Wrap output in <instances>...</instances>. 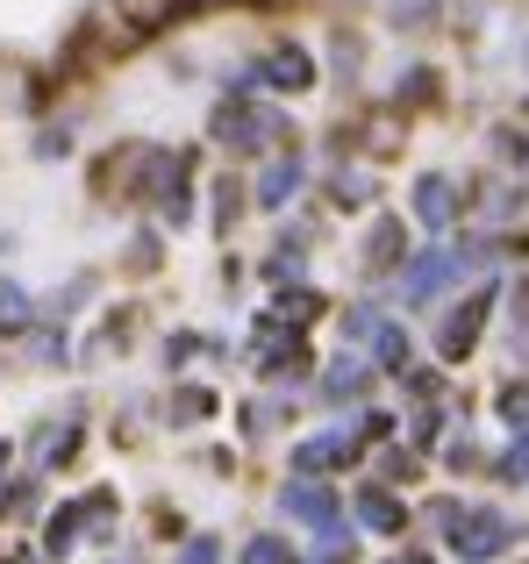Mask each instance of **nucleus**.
Here are the masks:
<instances>
[{
	"instance_id": "obj_1",
	"label": "nucleus",
	"mask_w": 529,
	"mask_h": 564,
	"mask_svg": "<svg viewBox=\"0 0 529 564\" xmlns=\"http://www.w3.org/2000/svg\"><path fill=\"white\" fill-rule=\"evenodd\" d=\"M180 8L186 0H100L79 22V36H72V65H115V57H129L137 43L165 36Z\"/></svg>"
},
{
	"instance_id": "obj_2",
	"label": "nucleus",
	"mask_w": 529,
	"mask_h": 564,
	"mask_svg": "<svg viewBox=\"0 0 529 564\" xmlns=\"http://www.w3.org/2000/svg\"><path fill=\"white\" fill-rule=\"evenodd\" d=\"M208 137L229 158H272L279 143H293V122L279 115L272 94H223V108L208 115Z\"/></svg>"
},
{
	"instance_id": "obj_3",
	"label": "nucleus",
	"mask_w": 529,
	"mask_h": 564,
	"mask_svg": "<svg viewBox=\"0 0 529 564\" xmlns=\"http://www.w3.org/2000/svg\"><path fill=\"white\" fill-rule=\"evenodd\" d=\"M322 79V65H315V51L307 43H293V36H279V43H264V51H251L237 72H223V94H307V86Z\"/></svg>"
},
{
	"instance_id": "obj_4",
	"label": "nucleus",
	"mask_w": 529,
	"mask_h": 564,
	"mask_svg": "<svg viewBox=\"0 0 529 564\" xmlns=\"http://www.w3.org/2000/svg\"><path fill=\"white\" fill-rule=\"evenodd\" d=\"M165 143H115L108 158L94 165V193L108 207H151V186H158V172H165Z\"/></svg>"
},
{
	"instance_id": "obj_5",
	"label": "nucleus",
	"mask_w": 529,
	"mask_h": 564,
	"mask_svg": "<svg viewBox=\"0 0 529 564\" xmlns=\"http://www.w3.org/2000/svg\"><path fill=\"white\" fill-rule=\"evenodd\" d=\"M251 372H258V379H272V386H301L307 372H315V358H307V336L264 315V322H258V336H251Z\"/></svg>"
},
{
	"instance_id": "obj_6",
	"label": "nucleus",
	"mask_w": 529,
	"mask_h": 564,
	"mask_svg": "<svg viewBox=\"0 0 529 564\" xmlns=\"http://www.w3.org/2000/svg\"><path fill=\"white\" fill-rule=\"evenodd\" d=\"M444 543H451L465 564H494L508 543H516V522H508L501 508H458V522H451Z\"/></svg>"
},
{
	"instance_id": "obj_7",
	"label": "nucleus",
	"mask_w": 529,
	"mask_h": 564,
	"mask_svg": "<svg viewBox=\"0 0 529 564\" xmlns=\"http://www.w3.org/2000/svg\"><path fill=\"white\" fill-rule=\"evenodd\" d=\"M279 514L301 522V529H330V522H344V494H336L322 471H293V479L279 486Z\"/></svg>"
},
{
	"instance_id": "obj_8",
	"label": "nucleus",
	"mask_w": 529,
	"mask_h": 564,
	"mask_svg": "<svg viewBox=\"0 0 529 564\" xmlns=\"http://www.w3.org/2000/svg\"><path fill=\"white\" fill-rule=\"evenodd\" d=\"M301 186H307V151L301 143H279V151L264 158L258 186H251V207L258 215H287V207L301 200Z\"/></svg>"
},
{
	"instance_id": "obj_9",
	"label": "nucleus",
	"mask_w": 529,
	"mask_h": 564,
	"mask_svg": "<svg viewBox=\"0 0 529 564\" xmlns=\"http://www.w3.org/2000/svg\"><path fill=\"white\" fill-rule=\"evenodd\" d=\"M194 151H172L165 158V172H158V186H151V215H158V229H194Z\"/></svg>"
},
{
	"instance_id": "obj_10",
	"label": "nucleus",
	"mask_w": 529,
	"mask_h": 564,
	"mask_svg": "<svg viewBox=\"0 0 529 564\" xmlns=\"http://www.w3.org/2000/svg\"><path fill=\"white\" fill-rule=\"evenodd\" d=\"M444 286H458V258H451V243H430V250H408V258H401V301L408 307H430Z\"/></svg>"
},
{
	"instance_id": "obj_11",
	"label": "nucleus",
	"mask_w": 529,
	"mask_h": 564,
	"mask_svg": "<svg viewBox=\"0 0 529 564\" xmlns=\"http://www.w3.org/2000/svg\"><path fill=\"white\" fill-rule=\"evenodd\" d=\"M79 451H86V414H51V422L29 429V471H43V479L57 465H72Z\"/></svg>"
},
{
	"instance_id": "obj_12",
	"label": "nucleus",
	"mask_w": 529,
	"mask_h": 564,
	"mask_svg": "<svg viewBox=\"0 0 529 564\" xmlns=\"http://www.w3.org/2000/svg\"><path fill=\"white\" fill-rule=\"evenodd\" d=\"M43 100H51V79H43V72H29L22 57H0V129L36 122Z\"/></svg>"
},
{
	"instance_id": "obj_13",
	"label": "nucleus",
	"mask_w": 529,
	"mask_h": 564,
	"mask_svg": "<svg viewBox=\"0 0 529 564\" xmlns=\"http://www.w3.org/2000/svg\"><path fill=\"white\" fill-rule=\"evenodd\" d=\"M487 315H494V286H479V293H465V301H451V315L436 322V358H451V365H458L465 350L479 344Z\"/></svg>"
},
{
	"instance_id": "obj_14",
	"label": "nucleus",
	"mask_w": 529,
	"mask_h": 564,
	"mask_svg": "<svg viewBox=\"0 0 529 564\" xmlns=\"http://www.w3.org/2000/svg\"><path fill=\"white\" fill-rule=\"evenodd\" d=\"M315 393H322V408H358V400L373 393V365L350 358V350H336V358L315 372Z\"/></svg>"
},
{
	"instance_id": "obj_15",
	"label": "nucleus",
	"mask_w": 529,
	"mask_h": 564,
	"mask_svg": "<svg viewBox=\"0 0 529 564\" xmlns=\"http://www.w3.org/2000/svg\"><path fill=\"white\" fill-rule=\"evenodd\" d=\"M358 429H322V436H307V443H293V471H344V465H358Z\"/></svg>"
},
{
	"instance_id": "obj_16",
	"label": "nucleus",
	"mask_w": 529,
	"mask_h": 564,
	"mask_svg": "<svg viewBox=\"0 0 529 564\" xmlns=\"http://www.w3.org/2000/svg\"><path fill=\"white\" fill-rule=\"evenodd\" d=\"M408 215L422 221V229H451V221L465 215V193L444 180V172H422L415 180V200H408Z\"/></svg>"
},
{
	"instance_id": "obj_17",
	"label": "nucleus",
	"mask_w": 529,
	"mask_h": 564,
	"mask_svg": "<svg viewBox=\"0 0 529 564\" xmlns=\"http://www.w3.org/2000/svg\"><path fill=\"white\" fill-rule=\"evenodd\" d=\"M401 258H408L401 215H379L373 229H365V243H358V264H365V272H401Z\"/></svg>"
},
{
	"instance_id": "obj_18",
	"label": "nucleus",
	"mask_w": 529,
	"mask_h": 564,
	"mask_svg": "<svg viewBox=\"0 0 529 564\" xmlns=\"http://www.w3.org/2000/svg\"><path fill=\"white\" fill-rule=\"evenodd\" d=\"M350 514H358V529H373V536H408V508L393 486H365L358 500H350Z\"/></svg>"
},
{
	"instance_id": "obj_19",
	"label": "nucleus",
	"mask_w": 529,
	"mask_h": 564,
	"mask_svg": "<svg viewBox=\"0 0 529 564\" xmlns=\"http://www.w3.org/2000/svg\"><path fill=\"white\" fill-rule=\"evenodd\" d=\"M115 522H122V500H115V486H94V494H79V543L108 551V543H115Z\"/></svg>"
},
{
	"instance_id": "obj_20",
	"label": "nucleus",
	"mask_w": 529,
	"mask_h": 564,
	"mask_svg": "<svg viewBox=\"0 0 529 564\" xmlns=\"http://www.w3.org/2000/svg\"><path fill=\"white\" fill-rule=\"evenodd\" d=\"M72 551H79V500H65L57 514H43V529H36V557L43 564H65Z\"/></svg>"
},
{
	"instance_id": "obj_21",
	"label": "nucleus",
	"mask_w": 529,
	"mask_h": 564,
	"mask_svg": "<svg viewBox=\"0 0 529 564\" xmlns=\"http://www.w3.org/2000/svg\"><path fill=\"white\" fill-rule=\"evenodd\" d=\"M322 307H330V301H322V293L307 286V279H293V286H272V307H264V315L287 322V329H307V322H315Z\"/></svg>"
},
{
	"instance_id": "obj_22",
	"label": "nucleus",
	"mask_w": 529,
	"mask_h": 564,
	"mask_svg": "<svg viewBox=\"0 0 529 564\" xmlns=\"http://www.w3.org/2000/svg\"><path fill=\"white\" fill-rule=\"evenodd\" d=\"M365 344H373L379 372H393V379H401L408 365H415V344H408V329H401V322H393V315H379V329L365 336Z\"/></svg>"
},
{
	"instance_id": "obj_23",
	"label": "nucleus",
	"mask_w": 529,
	"mask_h": 564,
	"mask_svg": "<svg viewBox=\"0 0 529 564\" xmlns=\"http://www.w3.org/2000/svg\"><path fill=\"white\" fill-rule=\"evenodd\" d=\"M258 272H264V286H293V279H307V236H301V229H293V236H279V243H272V258H264Z\"/></svg>"
},
{
	"instance_id": "obj_24",
	"label": "nucleus",
	"mask_w": 529,
	"mask_h": 564,
	"mask_svg": "<svg viewBox=\"0 0 529 564\" xmlns=\"http://www.w3.org/2000/svg\"><path fill=\"white\" fill-rule=\"evenodd\" d=\"M129 336H137V307H122V315H108V322H100V329H94V344L79 350V365H108V358H122V350H129Z\"/></svg>"
},
{
	"instance_id": "obj_25",
	"label": "nucleus",
	"mask_w": 529,
	"mask_h": 564,
	"mask_svg": "<svg viewBox=\"0 0 529 564\" xmlns=\"http://www.w3.org/2000/svg\"><path fill=\"white\" fill-rule=\"evenodd\" d=\"M43 307L29 301V286H14V279H0V344H22L29 322H36Z\"/></svg>"
},
{
	"instance_id": "obj_26",
	"label": "nucleus",
	"mask_w": 529,
	"mask_h": 564,
	"mask_svg": "<svg viewBox=\"0 0 529 564\" xmlns=\"http://www.w3.org/2000/svg\"><path fill=\"white\" fill-rule=\"evenodd\" d=\"M322 193H330V207H373V172L365 165H330L322 172Z\"/></svg>"
},
{
	"instance_id": "obj_27",
	"label": "nucleus",
	"mask_w": 529,
	"mask_h": 564,
	"mask_svg": "<svg viewBox=\"0 0 529 564\" xmlns=\"http://www.w3.org/2000/svg\"><path fill=\"white\" fill-rule=\"evenodd\" d=\"M208 414H215V393H208V386H172V393H165V422L172 429H201Z\"/></svg>"
},
{
	"instance_id": "obj_28",
	"label": "nucleus",
	"mask_w": 529,
	"mask_h": 564,
	"mask_svg": "<svg viewBox=\"0 0 529 564\" xmlns=\"http://www.w3.org/2000/svg\"><path fill=\"white\" fill-rule=\"evenodd\" d=\"M237 422H244V436H272V429L279 422H293V400L287 393H264V400H244V414H237Z\"/></svg>"
},
{
	"instance_id": "obj_29",
	"label": "nucleus",
	"mask_w": 529,
	"mask_h": 564,
	"mask_svg": "<svg viewBox=\"0 0 529 564\" xmlns=\"http://www.w3.org/2000/svg\"><path fill=\"white\" fill-rule=\"evenodd\" d=\"M330 72H336V79H358V72H365V36H358V29H350V22H336L330 29Z\"/></svg>"
},
{
	"instance_id": "obj_30",
	"label": "nucleus",
	"mask_w": 529,
	"mask_h": 564,
	"mask_svg": "<svg viewBox=\"0 0 529 564\" xmlns=\"http://www.w3.org/2000/svg\"><path fill=\"white\" fill-rule=\"evenodd\" d=\"M379 8H387V22L401 29V36H422V29L444 22V0H379Z\"/></svg>"
},
{
	"instance_id": "obj_31",
	"label": "nucleus",
	"mask_w": 529,
	"mask_h": 564,
	"mask_svg": "<svg viewBox=\"0 0 529 564\" xmlns=\"http://www.w3.org/2000/svg\"><path fill=\"white\" fill-rule=\"evenodd\" d=\"M237 564H301V551H293L279 529H251V536H244V551H237Z\"/></svg>"
},
{
	"instance_id": "obj_32",
	"label": "nucleus",
	"mask_w": 529,
	"mask_h": 564,
	"mask_svg": "<svg viewBox=\"0 0 529 564\" xmlns=\"http://www.w3.org/2000/svg\"><path fill=\"white\" fill-rule=\"evenodd\" d=\"M94 293H100V279H94V272H72V279H65V286H57V293H51V307H43V315H57V322H72V315H86V301H94Z\"/></svg>"
},
{
	"instance_id": "obj_33",
	"label": "nucleus",
	"mask_w": 529,
	"mask_h": 564,
	"mask_svg": "<svg viewBox=\"0 0 529 564\" xmlns=\"http://www.w3.org/2000/svg\"><path fill=\"white\" fill-rule=\"evenodd\" d=\"M208 193H215V229L229 236V229L244 221V207H251V186H244V180H229V172H223V180H215Z\"/></svg>"
},
{
	"instance_id": "obj_34",
	"label": "nucleus",
	"mask_w": 529,
	"mask_h": 564,
	"mask_svg": "<svg viewBox=\"0 0 529 564\" xmlns=\"http://www.w3.org/2000/svg\"><path fill=\"white\" fill-rule=\"evenodd\" d=\"M172 564H223V536H215V529H194V536H180Z\"/></svg>"
},
{
	"instance_id": "obj_35",
	"label": "nucleus",
	"mask_w": 529,
	"mask_h": 564,
	"mask_svg": "<svg viewBox=\"0 0 529 564\" xmlns=\"http://www.w3.org/2000/svg\"><path fill=\"white\" fill-rule=\"evenodd\" d=\"M415 100H436V72L430 65H408L401 86H393V108H415Z\"/></svg>"
},
{
	"instance_id": "obj_36",
	"label": "nucleus",
	"mask_w": 529,
	"mask_h": 564,
	"mask_svg": "<svg viewBox=\"0 0 529 564\" xmlns=\"http://www.w3.org/2000/svg\"><path fill=\"white\" fill-rule=\"evenodd\" d=\"M494 479H501V486H529V429H516V443H508L501 465H494Z\"/></svg>"
},
{
	"instance_id": "obj_37",
	"label": "nucleus",
	"mask_w": 529,
	"mask_h": 564,
	"mask_svg": "<svg viewBox=\"0 0 529 564\" xmlns=\"http://www.w3.org/2000/svg\"><path fill=\"white\" fill-rule=\"evenodd\" d=\"M494 408H501L508 429H529V379H508L501 393H494Z\"/></svg>"
},
{
	"instance_id": "obj_38",
	"label": "nucleus",
	"mask_w": 529,
	"mask_h": 564,
	"mask_svg": "<svg viewBox=\"0 0 529 564\" xmlns=\"http://www.w3.org/2000/svg\"><path fill=\"white\" fill-rule=\"evenodd\" d=\"M158 250H165V229H137L129 236V272H158Z\"/></svg>"
},
{
	"instance_id": "obj_39",
	"label": "nucleus",
	"mask_w": 529,
	"mask_h": 564,
	"mask_svg": "<svg viewBox=\"0 0 529 564\" xmlns=\"http://www.w3.org/2000/svg\"><path fill=\"white\" fill-rule=\"evenodd\" d=\"M336 329H344V344H365V336L379 329V307L373 301H358V307H344V315H336Z\"/></svg>"
},
{
	"instance_id": "obj_40",
	"label": "nucleus",
	"mask_w": 529,
	"mask_h": 564,
	"mask_svg": "<svg viewBox=\"0 0 529 564\" xmlns=\"http://www.w3.org/2000/svg\"><path fill=\"white\" fill-rule=\"evenodd\" d=\"M65 151H72V122H43L36 143H29V158H43V165H51V158H65Z\"/></svg>"
},
{
	"instance_id": "obj_41",
	"label": "nucleus",
	"mask_w": 529,
	"mask_h": 564,
	"mask_svg": "<svg viewBox=\"0 0 529 564\" xmlns=\"http://www.w3.org/2000/svg\"><path fill=\"white\" fill-rule=\"evenodd\" d=\"M194 350H208V344H201V336H165V372H186Z\"/></svg>"
},
{
	"instance_id": "obj_42",
	"label": "nucleus",
	"mask_w": 529,
	"mask_h": 564,
	"mask_svg": "<svg viewBox=\"0 0 529 564\" xmlns=\"http://www.w3.org/2000/svg\"><path fill=\"white\" fill-rule=\"evenodd\" d=\"M444 422H451L444 408H422V414H415V443H422V451H430V443L444 436Z\"/></svg>"
},
{
	"instance_id": "obj_43",
	"label": "nucleus",
	"mask_w": 529,
	"mask_h": 564,
	"mask_svg": "<svg viewBox=\"0 0 529 564\" xmlns=\"http://www.w3.org/2000/svg\"><path fill=\"white\" fill-rule=\"evenodd\" d=\"M379 471H387L393 486H408V479H415V457H408V451H387V457H379Z\"/></svg>"
},
{
	"instance_id": "obj_44",
	"label": "nucleus",
	"mask_w": 529,
	"mask_h": 564,
	"mask_svg": "<svg viewBox=\"0 0 529 564\" xmlns=\"http://www.w3.org/2000/svg\"><path fill=\"white\" fill-rule=\"evenodd\" d=\"M494 151H501L508 165H529V137H522V129H501V143H494Z\"/></svg>"
},
{
	"instance_id": "obj_45",
	"label": "nucleus",
	"mask_w": 529,
	"mask_h": 564,
	"mask_svg": "<svg viewBox=\"0 0 529 564\" xmlns=\"http://www.w3.org/2000/svg\"><path fill=\"white\" fill-rule=\"evenodd\" d=\"M251 8H307V0H251Z\"/></svg>"
},
{
	"instance_id": "obj_46",
	"label": "nucleus",
	"mask_w": 529,
	"mask_h": 564,
	"mask_svg": "<svg viewBox=\"0 0 529 564\" xmlns=\"http://www.w3.org/2000/svg\"><path fill=\"white\" fill-rule=\"evenodd\" d=\"M8 465H14V443H0V479H8Z\"/></svg>"
},
{
	"instance_id": "obj_47",
	"label": "nucleus",
	"mask_w": 529,
	"mask_h": 564,
	"mask_svg": "<svg viewBox=\"0 0 529 564\" xmlns=\"http://www.w3.org/2000/svg\"><path fill=\"white\" fill-rule=\"evenodd\" d=\"M307 564H350V557H336V551H315V557H307Z\"/></svg>"
},
{
	"instance_id": "obj_48",
	"label": "nucleus",
	"mask_w": 529,
	"mask_h": 564,
	"mask_svg": "<svg viewBox=\"0 0 529 564\" xmlns=\"http://www.w3.org/2000/svg\"><path fill=\"white\" fill-rule=\"evenodd\" d=\"M387 564H430V557H422V551H401V557H387Z\"/></svg>"
},
{
	"instance_id": "obj_49",
	"label": "nucleus",
	"mask_w": 529,
	"mask_h": 564,
	"mask_svg": "<svg viewBox=\"0 0 529 564\" xmlns=\"http://www.w3.org/2000/svg\"><path fill=\"white\" fill-rule=\"evenodd\" d=\"M108 564H115V557H108ZM122 564H137V551H129V557H122Z\"/></svg>"
}]
</instances>
